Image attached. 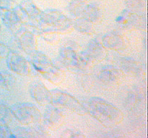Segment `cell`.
<instances>
[{"label":"cell","mask_w":148,"mask_h":138,"mask_svg":"<svg viewBox=\"0 0 148 138\" xmlns=\"http://www.w3.org/2000/svg\"><path fill=\"white\" fill-rule=\"evenodd\" d=\"M88 112L107 126H114L123 119V114L118 108L99 97H92L88 101Z\"/></svg>","instance_id":"6da1fadb"},{"label":"cell","mask_w":148,"mask_h":138,"mask_svg":"<svg viewBox=\"0 0 148 138\" xmlns=\"http://www.w3.org/2000/svg\"><path fill=\"white\" fill-rule=\"evenodd\" d=\"M29 62L36 72L44 78L56 82L62 76V73L50 59L40 52H32Z\"/></svg>","instance_id":"7a4b0ae2"},{"label":"cell","mask_w":148,"mask_h":138,"mask_svg":"<svg viewBox=\"0 0 148 138\" xmlns=\"http://www.w3.org/2000/svg\"><path fill=\"white\" fill-rule=\"evenodd\" d=\"M10 112L17 121L25 125L37 123L41 119V114L35 105L30 103H17L12 105Z\"/></svg>","instance_id":"3957f363"},{"label":"cell","mask_w":148,"mask_h":138,"mask_svg":"<svg viewBox=\"0 0 148 138\" xmlns=\"http://www.w3.org/2000/svg\"><path fill=\"white\" fill-rule=\"evenodd\" d=\"M51 103L66 108L79 114L88 113L86 108L75 97L66 92L62 91L59 89H53L51 91Z\"/></svg>","instance_id":"277c9868"},{"label":"cell","mask_w":148,"mask_h":138,"mask_svg":"<svg viewBox=\"0 0 148 138\" xmlns=\"http://www.w3.org/2000/svg\"><path fill=\"white\" fill-rule=\"evenodd\" d=\"M43 24L56 30H65L70 26L71 22L64 14L55 9L48 10L40 14Z\"/></svg>","instance_id":"5b68a950"},{"label":"cell","mask_w":148,"mask_h":138,"mask_svg":"<svg viewBox=\"0 0 148 138\" xmlns=\"http://www.w3.org/2000/svg\"><path fill=\"white\" fill-rule=\"evenodd\" d=\"M7 65L10 70L22 76H27L30 71V63L25 57L14 52L7 54Z\"/></svg>","instance_id":"8992f818"},{"label":"cell","mask_w":148,"mask_h":138,"mask_svg":"<svg viewBox=\"0 0 148 138\" xmlns=\"http://www.w3.org/2000/svg\"><path fill=\"white\" fill-rule=\"evenodd\" d=\"M116 22L121 27L124 28H140L143 27V19L137 14V12L131 10H124L117 17Z\"/></svg>","instance_id":"52a82bcc"},{"label":"cell","mask_w":148,"mask_h":138,"mask_svg":"<svg viewBox=\"0 0 148 138\" xmlns=\"http://www.w3.org/2000/svg\"><path fill=\"white\" fill-rule=\"evenodd\" d=\"M30 94L37 103L40 105L51 103V94L44 85L40 82H33L30 86Z\"/></svg>","instance_id":"ba28073f"},{"label":"cell","mask_w":148,"mask_h":138,"mask_svg":"<svg viewBox=\"0 0 148 138\" xmlns=\"http://www.w3.org/2000/svg\"><path fill=\"white\" fill-rule=\"evenodd\" d=\"M60 61L65 67L72 70H80L78 53H75L72 48H62L59 53Z\"/></svg>","instance_id":"9c48e42d"},{"label":"cell","mask_w":148,"mask_h":138,"mask_svg":"<svg viewBox=\"0 0 148 138\" xmlns=\"http://www.w3.org/2000/svg\"><path fill=\"white\" fill-rule=\"evenodd\" d=\"M103 46L108 49L119 50L124 47V40L119 34L111 32L106 34L102 40Z\"/></svg>","instance_id":"30bf717a"},{"label":"cell","mask_w":148,"mask_h":138,"mask_svg":"<svg viewBox=\"0 0 148 138\" xmlns=\"http://www.w3.org/2000/svg\"><path fill=\"white\" fill-rule=\"evenodd\" d=\"M62 112L53 105H48L43 114L45 123L49 126H54L62 118Z\"/></svg>","instance_id":"8fae6325"},{"label":"cell","mask_w":148,"mask_h":138,"mask_svg":"<svg viewBox=\"0 0 148 138\" xmlns=\"http://www.w3.org/2000/svg\"><path fill=\"white\" fill-rule=\"evenodd\" d=\"M98 78L103 83H114L119 78V71L114 66H106L101 68L98 74Z\"/></svg>","instance_id":"7c38bea8"},{"label":"cell","mask_w":148,"mask_h":138,"mask_svg":"<svg viewBox=\"0 0 148 138\" xmlns=\"http://www.w3.org/2000/svg\"><path fill=\"white\" fill-rule=\"evenodd\" d=\"M17 41L19 45L23 50L27 51L31 50L34 46V37L30 32L27 31H20L17 33Z\"/></svg>","instance_id":"4fadbf2b"},{"label":"cell","mask_w":148,"mask_h":138,"mask_svg":"<svg viewBox=\"0 0 148 138\" xmlns=\"http://www.w3.org/2000/svg\"><path fill=\"white\" fill-rule=\"evenodd\" d=\"M86 53L91 59L100 60L103 58L104 55L103 47L98 40H92L88 44Z\"/></svg>","instance_id":"5bb4252c"},{"label":"cell","mask_w":148,"mask_h":138,"mask_svg":"<svg viewBox=\"0 0 148 138\" xmlns=\"http://www.w3.org/2000/svg\"><path fill=\"white\" fill-rule=\"evenodd\" d=\"M90 22H95L101 17V11L96 4H90L84 7L82 17Z\"/></svg>","instance_id":"9a60e30c"},{"label":"cell","mask_w":148,"mask_h":138,"mask_svg":"<svg viewBox=\"0 0 148 138\" xmlns=\"http://www.w3.org/2000/svg\"><path fill=\"white\" fill-rule=\"evenodd\" d=\"M20 6L24 10L26 15L29 17H36L41 14L38 8H37V7L30 0H24Z\"/></svg>","instance_id":"2e32d148"},{"label":"cell","mask_w":148,"mask_h":138,"mask_svg":"<svg viewBox=\"0 0 148 138\" xmlns=\"http://www.w3.org/2000/svg\"><path fill=\"white\" fill-rule=\"evenodd\" d=\"M85 6V2L82 0H72L68 6V10L72 15L81 17Z\"/></svg>","instance_id":"e0dca14e"},{"label":"cell","mask_w":148,"mask_h":138,"mask_svg":"<svg viewBox=\"0 0 148 138\" xmlns=\"http://www.w3.org/2000/svg\"><path fill=\"white\" fill-rule=\"evenodd\" d=\"M90 22L85 20L83 17H79L75 22V28L77 31L82 33H90L92 32V27Z\"/></svg>","instance_id":"ac0fdd59"},{"label":"cell","mask_w":148,"mask_h":138,"mask_svg":"<svg viewBox=\"0 0 148 138\" xmlns=\"http://www.w3.org/2000/svg\"><path fill=\"white\" fill-rule=\"evenodd\" d=\"M4 21H5L6 24H7L9 27H13L16 25L20 21V20L14 10H12V11L9 10L6 12L5 16H4Z\"/></svg>","instance_id":"d6986e66"},{"label":"cell","mask_w":148,"mask_h":138,"mask_svg":"<svg viewBox=\"0 0 148 138\" xmlns=\"http://www.w3.org/2000/svg\"><path fill=\"white\" fill-rule=\"evenodd\" d=\"M127 4L130 10L137 12L144 7V0H127Z\"/></svg>","instance_id":"ffe728a7"},{"label":"cell","mask_w":148,"mask_h":138,"mask_svg":"<svg viewBox=\"0 0 148 138\" xmlns=\"http://www.w3.org/2000/svg\"><path fill=\"white\" fill-rule=\"evenodd\" d=\"M123 66H124L126 70H128V71L130 72H137V70H138L137 63L133 61L132 60H130V59H127V60H124L123 62Z\"/></svg>","instance_id":"44dd1931"},{"label":"cell","mask_w":148,"mask_h":138,"mask_svg":"<svg viewBox=\"0 0 148 138\" xmlns=\"http://www.w3.org/2000/svg\"><path fill=\"white\" fill-rule=\"evenodd\" d=\"M14 3V0H0V7L4 9H10Z\"/></svg>","instance_id":"7402d4cb"},{"label":"cell","mask_w":148,"mask_h":138,"mask_svg":"<svg viewBox=\"0 0 148 138\" xmlns=\"http://www.w3.org/2000/svg\"><path fill=\"white\" fill-rule=\"evenodd\" d=\"M64 134H70V135H66V137H84L83 135L80 133V132H75V131L72 130V129H67L65 132H64Z\"/></svg>","instance_id":"603a6c76"},{"label":"cell","mask_w":148,"mask_h":138,"mask_svg":"<svg viewBox=\"0 0 148 138\" xmlns=\"http://www.w3.org/2000/svg\"><path fill=\"white\" fill-rule=\"evenodd\" d=\"M82 1H85V0H82Z\"/></svg>","instance_id":"cb8c5ba5"}]
</instances>
